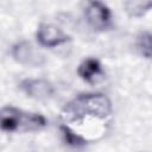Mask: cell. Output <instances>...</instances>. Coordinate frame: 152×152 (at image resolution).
Listing matches in <instances>:
<instances>
[{
  "label": "cell",
  "instance_id": "1",
  "mask_svg": "<svg viewBox=\"0 0 152 152\" xmlns=\"http://www.w3.org/2000/svg\"><path fill=\"white\" fill-rule=\"evenodd\" d=\"M112 113L110 100L103 94H81L69 101L61 116L65 122H81L88 116L106 119Z\"/></svg>",
  "mask_w": 152,
  "mask_h": 152
},
{
  "label": "cell",
  "instance_id": "2",
  "mask_svg": "<svg viewBox=\"0 0 152 152\" xmlns=\"http://www.w3.org/2000/svg\"><path fill=\"white\" fill-rule=\"evenodd\" d=\"M46 125L43 115L26 113L14 107H4L1 109V128L6 132L15 131H37Z\"/></svg>",
  "mask_w": 152,
  "mask_h": 152
},
{
  "label": "cell",
  "instance_id": "3",
  "mask_svg": "<svg viewBox=\"0 0 152 152\" xmlns=\"http://www.w3.org/2000/svg\"><path fill=\"white\" fill-rule=\"evenodd\" d=\"M11 53L18 63L25 66L39 68L44 65L46 62L44 53H42L37 48H34L30 42L26 40L14 44Z\"/></svg>",
  "mask_w": 152,
  "mask_h": 152
},
{
  "label": "cell",
  "instance_id": "4",
  "mask_svg": "<svg viewBox=\"0 0 152 152\" xmlns=\"http://www.w3.org/2000/svg\"><path fill=\"white\" fill-rule=\"evenodd\" d=\"M84 15L88 24L95 30H103L109 26L110 23V11L109 8L100 1L88 2Z\"/></svg>",
  "mask_w": 152,
  "mask_h": 152
},
{
  "label": "cell",
  "instance_id": "5",
  "mask_svg": "<svg viewBox=\"0 0 152 152\" xmlns=\"http://www.w3.org/2000/svg\"><path fill=\"white\" fill-rule=\"evenodd\" d=\"M36 37L39 44L46 48H55L70 40V36L52 24H40L37 28Z\"/></svg>",
  "mask_w": 152,
  "mask_h": 152
},
{
  "label": "cell",
  "instance_id": "6",
  "mask_svg": "<svg viewBox=\"0 0 152 152\" xmlns=\"http://www.w3.org/2000/svg\"><path fill=\"white\" fill-rule=\"evenodd\" d=\"M20 89L28 97L36 100H46L53 94L52 84L49 81L42 78H26L21 81Z\"/></svg>",
  "mask_w": 152,
  "mask_h": 152
},
{
  "label": "cell",
  "instance_id": "7",
  "mask_svg": "<svg viewBox=\"0 0 152 152\" xmlns=\"http://www.w3.org/2000/svg\"><path fill=\"white\" fill-rule=\"evenodd\" d=\"M77 72H78L80 77L82 80H84L86 82H89V83H95L103 76L101 64L95 58L84 59L80 64V66L77 69Z\"/></svg>",
  "mask_w": 152,
  "mask_h": 152
},
{
  "label": "cell",
  "instance_id": "8",
  "mask_svg": "<svg viewBox=\"0 0 152 152\" xmlns=\"http://www.w3.org/2000/svg\"><path fill=\"white\" fill-rule=\"evenodd\" d=\"M126 13L133 18H140L152 10V1L146 0H128L122 4Z\"/></svg>",
  "mask_w": 152,
  "mask_h": 152
},
{
  "label": "cell",
  "instance_id": "9",
  "mask_svg": "<svg viewBox=\"0 0 152 152\" xmlns=\"http://www.w3.org/2000/svg\"><path fill=\"white\" fill-rule=\"evenodd\" d=\"M138 48L145 57L152 58V33L150 32L141 33L138 37Z\"/></svg>",
  "mask_w": 152,
  "mask_h": 152
},
{
  "label": "cell",
  "instance_id": "10",
  "mask_svg": "<svg viewBox=\"0 0 152 152\" xmlns=\"http://www.w3.org/2000/svg\"><path fill=\"white\" fill-rule=\"evenodd\" d=\"M62 131H63V134H64V137H65V140L70 144V145H81V144H84V140L80 137V135H77V134H75L74 132H71L68 127H62Z\"/></svg>",
  "mask_w": 152,
  "mask_h": 152
}]
</instances>
